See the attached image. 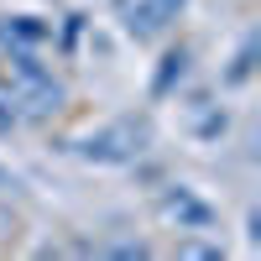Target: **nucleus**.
<instances>
[{"instance_id": "obj_1", "label": "nucleus", "mask_w": 261, "mask_h": 261, "mask_svg": "<svg viewBox=\"0 0 261 261\" xmlns=\"http://www.w3.org/2000/svg\"><path fill=\"white\" fill-rule=\"evenodd\" d=\"M6 94H11V105H16L21 120H47V115L63 110V99H68V89L53 79V68H42V63L27 58V53L11 58V68H6Z\"/></svg>"}, {"instance_id": "obj_2", "label": "nucleus", "mask_w": 261, "mask_h": 261, "mask_svg": "<svg viewBox=\"0 0 261 261\" xmlns=\"http://www.w3.org/2000/svg\"><path fill=\"white\" fill-rule=\"evenodd\" d=\"M146 146H151V120H146V115H120V120H110V125L89 130V136H84L73 151H79L84 162L120 167V162H136Z\"/></svg>"}, {"instance_id": "obj_3", "label": "nucleus", "mask_w": 261, "mask_h": 261, "mask_svg": "<svg viewBox=\"0 0 261 261\" xmlns=\"http://www.w3.org/2000/svg\"><path fill=\"white\" fill-rule=\"evenodd\" d=\"M157 214H162V220L178 230V235H204V230L220 225L214 204H209V199H199V193L183 188V183H172V188H162V193H157Z\"/></svg>"}, {"instance_id": "obj_4", "label": "nucleus", "mask_w": 261, "mask_h": 261, "mask_svg": "<svg viewBox=\"0 0 261 261\" xmlns=\"http://www.w3.org/2000/svg\"><path fill=\"white\" fill-rule=\"evenodd\" d=\"M183 6L188 0H115V21H120L125 37L151 42V37H162L172 21L183 16Z\"/></svg>"}, {"instance_id": "obj_5", "label": "nucleus", "mask_w": 261, "mask_h": 261, "mask_svg": "<svg viewBox=\"0 0 261 261\" xmlns=\"http://www.w3.org/2000/svg\"><path fill=\"white\" fill-rule=\"evenodd\" d=\"M188 120H193V136L199 141H214V136H225V110L220 105H209V99H199V105H188Z\"/></svg>"}, {"instance_id": "obj_6", "label": "nucleus", "mask_w": 261, "mask_h": 261, "mask_svg": "<svg viewBox=\"0 0 261 261\" xmlns=\"http://www.w3.org/2000/svg\"><path fill=\"white\" fill-rule=\"evenodd\" d=\"M183 73H188V47H178V53H167V58H162V73L151 79V94H167Z\"/></svg>"}, {"instance_id": "obj_7", "label": "nucleus", "mask_w": 261, "mask_h": 261, "mask_svg": "<svg viewBox=\"0 0 261 261\" xmlns=\"http://www.w3.org/2000/svg\"><path fill=\"white\" fill-rule=\"evenodd\" d=\"M178 256H183V261H220L225 251L214 246V241H193V235H178Z\"/></svg>"}, {"instance_id": "obj_8", "label": "nucleus", "mask_w": 261, "mask_h": 261, "mask_svg": "<svg viewBox=\"0 0 261 261\" xmlns=\"http://www.w3.org/2000/svg\"><path fill=\"white\" fill-rule=\"evenodd\" d=\"M99 251H105V256H136V261H141V256H151V246H146V241H110V246H99Z\"/></svg>"}, {"instance_id": "obj_9", "label": "nucleus", "mask_w": 261, "mask_h": 261, "mask_svg": "<svg viewBox=\"0 0 261 261\" xmlns=\"http://www.w3.org/2000/svg\"><path fill=\"white\" fill-rule=\"evenodd\" d=\"M16 230H21V220H16L6 204H0V246H6V241H16Z\"/></svg>"}, {"instance_id": "obj_10", "label": "nucleus", "mask_w": 261, "mask_h": 261, "mask_svg": "<svg viewBox=\"0 0 261 261\" xmlns=\"http://www.w3.org/2000/svg\"><path fill=\"white\" fill-rule=\"evenodd\" d=\"M16 120H21V115H16V105H11V94L0 89V136H6V130H11Z\"/></svg>"}]
</instances>
